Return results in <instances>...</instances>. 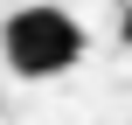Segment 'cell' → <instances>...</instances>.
<instances>
[{
    "label": "cell",
    "mask_w": 132,
    "mask_h": 125,
    "mask_svg": "<svg viewBox=\"0 0 132 125\" xmlns=\"http://www.w3.org/2000/svg\"><path fill=\"white\" fill-rule=\"evenodd\" d=\"M0 56L14 77H63L77 56H84V28L70 7H14L0 21Z\"/></svg>",
    "instance_id": "cell-1"
},
{
    "label": "cell",
    "mask_w": 132,
    "mask_h": 125,
    "mask_svg": "<svg viewBox=\"0 0 132 125\" xmlns=\"http://www.w3.org/2000/svg\"><path fill=\"white\" fill-rule=\"evenodd\" d=\"M125 49H132V7H125Z\"/></svg>",
    "instance_id": "cell-2"
}]
</instances>
